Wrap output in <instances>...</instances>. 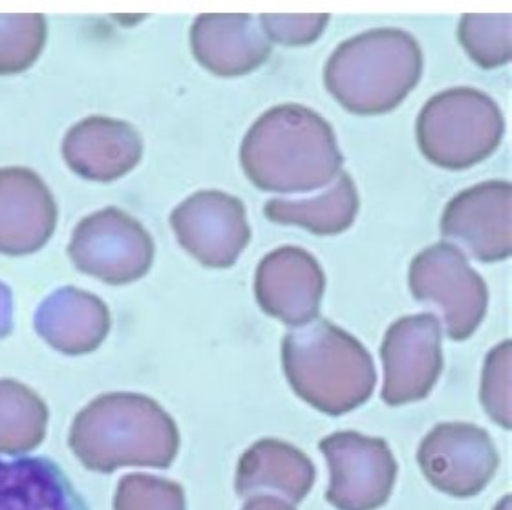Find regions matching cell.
<instances>
[{
  "label": "cell",
  "mask_w": 512,
  "mask_h": 510,
  "mask_svg": "<svg viewBox=\"0 0 512 510\" xmlns=\"http://www.w3.org/2000/svg\"><path fill=\"white\" fill-rule=\"evenodd\" d=\"M242 510H295V505L275 496H253Z\"/></svg>",
  "instance_id": "obj_28"
},
{
  "label": "cell",
  "mask_w": 512,
  "mask_h": 510,
  "mask_svg": "<svg viewBox=\"0 0 512 510\" xmlns=\"http://www.w3.org/2000/svg\"><path fill=\"white\" fill-rule=\"evenodd\" d=\"M35 328L55 350L83 355L96 350L107 339L110 311L96 295L75 287H61L37 309Z\"/></svg>",
  "instance_id": "obj_19"
},
{
  "label": "cell",
  "mask_w": 512,
  "mask_h": 510,
  "mask_svg": "<svg viewBox=\"0 0 512 510\" xmlns=\"http://www.w3.org/2000/svg\"><path fill=\"white\" fill-rule=\"evenodd\" d=\"M511 211V181H483L447 203L441 233L463 245L480 262H503L512 253Z\"/></svg>",
  "instance_id": "obj_12"
},
{
  "label": "cell",
  "mask_w": 512,
  "mask_h": 510,
  "mask_svg": "<svg viewBox=\"0 0 512 510\" xmlns=\"http://www.w3.org/2000/svg\"><path fill=\"white\" fill-rule=\"evenodd\" d=\"M70 448L88 470L110 474L123 467L169 468L180 432L171 415L147 395H99L70 430Z\"/></svg>",
  "instance_id": "obj_2"
},
{
  "label": "cell",
  "mask_w": 512,
  "mask_h": 510,
  "mask_svg": "<svg viewBox=\"0 0 512 510\" xmlns=\"http://www.w3.org/2000/svg\"><path fill=\"white\" fill-rule=\"evenodd\" d=\"M505 119L485 92L459 86L430 97L417 116L421 154L441 169L463 170L492 156L502 143Z\"/></svg>",
  "instance_id": "obj_5"
},
{
  "label": "cell",
  "mask_w": 512,
  "mask_h": 510,
  "mask_svg": "<svg viewBox=\"0 0 512 510\" xmlns=\"http://www.w3.org/2000/svg\"><path fill=\"white\" fill-rule=\"evenodd\" d=\"M511 340H503L485 359L480 401L496 425L511 428Z\"/></svg>",
  "instance_id": "obj_24"
},
{
  "label": "cell",
  "mask_w": 512,
  "mask_h": 510,
  "mask_svg": "<svg viewBox=\"0 0 512 510\" xmlns=\"http://www.w3.org/2000/svg\"><path fill=\"white\" fill-rule=\"evenodd\" d=\"M0 510H90V507L54 459L0 456Z\"/></svg>",
  "instance_id": "obj_18"
},
{
  "label": "cell",
  "mask_w": 512,
  "mask_h": 510,
  "mask_svg": "<svg viewBox=\"0 0 512 510\" xmlns=\"http://www.w3.org/2000/svg\"><path fill=\"white\" fill-rule=\"evenodd\" d=\"M48 408L28 386L0 379V452L17 454L39 447L46 436Z\"/></svg>",
  "instance_id": "obj_21"
},
{
  "label": "cell",
  "mask_w": 512,
  "mask_h": 510,
  "mask_svg": "<svg viewBox=\"0 0 512 510\" xmlns=\"http://www.w3.org/2000/svg\"><path fill=\"white\" fill-rule=\"evenodd\" d=\"M240 163L256 189L302 194L337 180L344 158L324 117L302 105H278L247 130Z\"/></svg>",
  "instance_id": "obj_1"
},
{
  "label": "cell",
  "mask_w": 512,
  "mask_h": 510,
  "mask_svg": "<svg viewBox=\"0 0 512 510\" xmlns=\"http://www.w3.org/2000/svg\"><path fill=\"white\" fill-rule=\"evenodd\" d=\"M441 324L434 313L395 320L381 344L384 403L403 406L428 397L443 372Z\"/></svg>",
  "instance_id": "obj_10"
},
{
  "label": "cell",
  "mask_w": 512,
  "mask_h": 510,
  "mask_svg": "<svg viewBox=\"0 0 512 510\" xmlns=\"http://www.w3.org/2000/svg\"><path fill=\"white\" fill-rule=\"evenodd\" d=\"M417 463L428 483L452 498H474L500 467L487 430L469 423H439L423 437Z\"/></svg>",
  "instance_id": "obj_9"
},
{
  "label": "cell",
  "mask_w": 512,
  "mask_h": 510,
  "mask_svg": "<svg viewBox=\"0 0 512 510\" xmlns=\"http://www.w3.org/2000/svg\"><path fill=\"white\" fill-rule=\"evenodd\" d=\"M315 485V465L302 450L286 441L262 439L247 448L236 468V494L240 498L275 496L297 505Z\"/></svg>",
  "instance_id": "obj_17"
},
{
  "label": "cell",
  "mask_w": 512,
  "mask_h": 510,
  "mask_svg": "<svg viewBox=\"0 0 512 510\" xmlns=\"http://www.w3.org/2000/svg\"><path fill=\"white\" fill-rule=\"evenodd\" d=\"M319 450L330 467L326 500L337 510H377L390 500L397 461L384 439L359 432L324 437Z\"/></svg>",
  "instance_id": "obj_8"
},
{
  "label": "cell",
  "mask_w": 512,
  "mask_h": 510,
  "mask_svg": "<svg viewBox=\"0 0 512 510\" xmlns=\"http://www.w3.org/2000/svg\"><path fill=\"white\" fill-rule=\"evenodd\" d=\"M282 364L293 392L333 417L363 406L377 383L374 359L361 340L326 319L286 333Z\"/></svg>",
  "instance_id": "obj_3"
},
{
  "label": "cell",
  "mask_w": 512,
  "mask_h": 510,
  "mask_svg": "<svg viewBox=\"0 0 512 510\" xmlns=\"http://www.w3.org/2000/svg\"><path fill=\"white\" fill-rule=\"evenodd\" d=\"M172 231L202 266H235L251 240L246 205L222 191L194 192L171 214Z\"/></svg>",
  "instance_id": "obj_11"
},
{
  "label": "cell",
  "mask_w": 512,
  "mask_h": 510,
  "mask_svg": "<svg viewBox=\"0 0 512 510\" xmlns=\"http://www.w3.org/2000/svg\"><path fill=\"white\" fill-rule=\"evenodd\" d=\"M46 44L43 15H0V75L30 68Z\"/></svg>",
  "instance_id": "obj_23"
},
{
  "label": "cell",
  "mask_w": 512,
  "mask_h": 510,
  "mask_svg": "<svg viewBox=\"0 0 512 510\" xmlns=\"http://www.w3.org/2000/svg\"><path fill=\"white\" fill-rule=\"evenodd\" d=\"M512 15L467 13L459 21V43L474 63L494 70L509 64L512 57Z\"/></svg>",
  "instance_id": "obj_22"
},
{
  "label": "cell",
  "mask_w": 512,
  "mask_h": 510,
  "mask_svg": "<svg viewBox=\"0 0 512 510\" xmlns=\"http://www.w3.org/2000/svg\"><path fill=\"white\" fill-rule=\"evenodd\" d=\"M408 286L416 300L441 309L448 339H470L487 315V284L458 245L439 242L423 249L410 264Z\"/></svg>",
  "instance_id": "obj_6"
},
{
  "label": "cell",
  "mask_w": 512,
  "mask_h": 510,
  "mask_svg": "<svg viewBox=\"0 0 512 510\" xmlns=\"http://www.w3.org/2000/svg\"><path fill=\"white\" fill-rule=\"evenodd\" d=\"M13 300H11L10 287L0 284V339L6 337L13 324Z\"/></svg>",
  "instance_id": "obj_27"
},
{
  "label": "cell",
  "mask_w": 512,
  "mask_h": 510,
  "mask_svg": "<svg viewBox=\"0 0 512 510\" xmlns=\"http://www.w3.org/2000/svg\"><path fill=\"white\" fill-rule=\"evenodd\" d=\"M57 203L37 172L26 167L0 169V253L30 255L52 238Z\"/></svg>",
  "instance_id": "obj_14"
},
{
  "label": "cell",
  "mask_w": 512,
  "mask_h": 510,
  "mask_svg": "<svg viewBox=\"0 0 512 510\" xmlns=\"http://www.w3.org/2000/svg\"><path fill=\"white\" fill-rule=\"evenodd\" d=\"M154 240L130 214L108 207L86 216L68 245L74 266L110 286H125L149 273Z\"/></svg>",
  "instance_id": "obj_7"
},
{
  "label": "cell",
  "mask_w": 512,
  "mask_h": 510,
  "mask_svg": "<svg viewBox=\"0 0 512 510\" xmlns=\"http://www.w3.org/2000/svg\"><path fill=\"white\" fill-rule=\"evenodd\" d=\"M326 275L319 260L297 245H282L256 267L255 295L269 317L291 328L319 317Z\"/></svg>",
  "instance_id": "obj_13"
},
{
  "label": "cell",
  "mask_w": 512,
  "mask_h": 510,
  "mask_svg": "<svg viewBox=\"0 0 512 510\" xmlns=\"http://www.w3.org/2000/svg\"><path fill=\"white\" fill-rule=\"evenodd\" d=\"M258 22L271 43L308 46L324 33L330 15H260Z\"/></svg>",
  "instance_id": "obj_26"
},
{
  "label": "cell",
  "mask_w": 512,
  "mask_h": 510,
  "mask_svg": "<svg viewBox=\"0 0 512 510\" xmlns=\"http://www.w3.org/2000/svg\"><path fill=\"white\" fill-rule=\"evenodd\" d=\"M114 510H185V494L169 479L130 474L119 483Z\"/></svg>",
  "instance_id": "obj_25"
},
{
  "label": "cell",
  "mask_w": 512,
  "mask_h": 510,
  "mask_svg": "<svg viewBox=\"0 0 512 510\" xmlns=\"http://www.w3.org/2000/svg\"><path fill=\"white\" fill-rule=\"evenodd\" d=\"M196 61L218 77L251 74L273 52L260 22L253 15H200L191 28Z\"/></svg>",
  "instance_id": "obj_15"
},
{
  "label": "cell",
  "mask_w": 512,
  "mask_h": 510,
  "mask_svg": "<svg viewBox=\"0 0 512 510\" xmlns=\"http://www.w3.org/2000/svg\"><path fill=\"white\" fill-rule=\"evenodd\" d=\"M64 161L81 178L114 181L123 178L143 156V139L127 121L92 116L66 132Z\"/></svg>",
  "instance_id": "obj_16"
},
{
  "label": "cell",
  "mask_w": 512,
  "mask_h": 510,
  "mask_svg": "<svg viewBox=\"0 0 512 510\" xmlns=\"http://www.w3.org/2000/svg\"><path fill=\"white\" fill-rule=\"evenodd\" d=\"M264 213L273 224L299 225L317 236H335L352 227L359 213V192L348 172L330 189L308 200H269Z\"/></svg>",
  "instance_id": "obj_20"
},
{
  "label": "cell",
  "mask_w": 512,
  "mask_h": 510,
  "mask_svg": "<svg viewBox=\"0 0 512 510\" xmlns=\"http://www.w3.org/2000/svg\"><path fill=\"white\" fill-rule=\"evenodd\" d=\"M423 74L416 37L395 28L359 33L330 55L324 83L348 112L381 116L399 107Z\"/></svg>",
  "instance_id": "obj_4"
}]
</instances>
